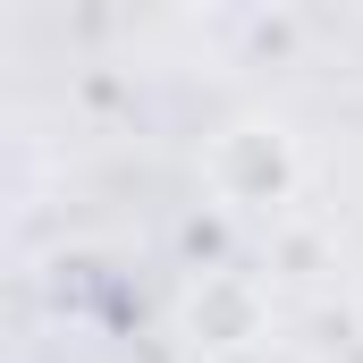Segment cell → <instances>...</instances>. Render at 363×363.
I'll return each instance as SVG.
<instances>
[{
  "label": "cell",
  "instance_id": "cell-1",
  "mask_svg": "<svg viewBox=\"0 0 363 363\" xmlns=\"http://www.w3.org/2000/svg\"><path fill=\"white\" fill-rule=\"evenodd\" d=\"M203 169H211V194L228 211H287L296 186H304V152H296V135L279 118H237V127L211 135Z\"/></svg>",
  "mask_w": 363,
  "mask_h": 363
},
{
  "label": "cell",
  "instance_id": "cell-2",
  "mask_svg": "<svg viewBox=\"0 0 363 363\" xmlns=\"http://www.w3.org/2000/svg\"><path fill=\"white\" fill-rule=\"evenodd\" d=\"M271 330V304H262V287L245 271H203L186 287V338L203 347V355H237V347H254Z\"/></svg>",
  "mask_w": 363,
  "mask_h": 363
}]
</instances>
